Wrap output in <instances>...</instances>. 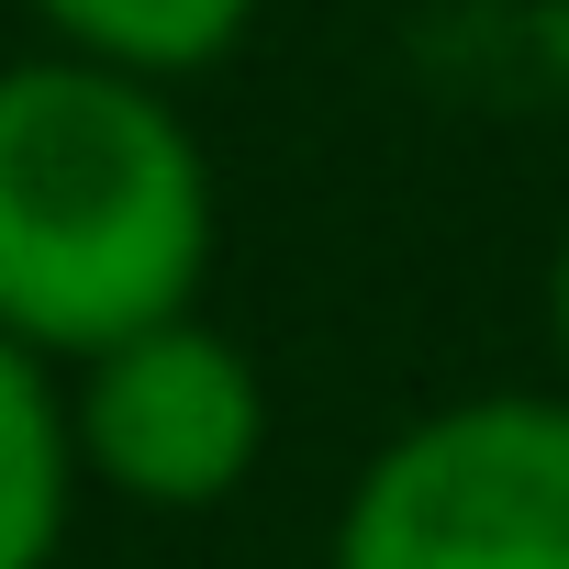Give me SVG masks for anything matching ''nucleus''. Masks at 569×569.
<instances>
[{
  "label": "nucleus",
  "mask_w": 569,
  "mask_h": 569,
  "mask_svg": "<svg viewBox=\"0 0 569 569\" xmlns=\"http://www.w3.org/2000/svg\"><path fill=\"white\" fill-rule=\"evenodd\" d=\"M212 168L168 79L101 57L0 68V336L34 358H101L134 325L201 302Z\"/></svg>",
  "instance_id": "f257e3e1"
},
{
  "label": "nucleus",
  "mask_w": 569,
  "mask_h": 569,
  "mask_svg": "<svg viewBox=\"0 0 569 569\" xmlns=\"http://www.w3.org/2000/svg\"><path fill=\"white\" fill-rule=\"evenodd\" d=\"M325 569H569V391L413 413L347 480Z\"/></svg>",
  "instance_id": "f03ea898"
},
{
  "label": "nucleus",
  "mask_w": 569,
  "mask_h": 569,
  "mask_svg": "<svg viewBox=\"0 0 569 569\" xmlns=\"http://www.w3.org/2000/svg\"><path fill=\"white\" fill-rule=\"evenodd\" d=\"M79 425V469L146 513H212L257 480L268 458V380L234 336H212L201 313L134 325L101 358H79L68 391Z\"/></svg>",
  "instance_id": "7ed1b4c3"
},
{
  "label": "nucleus",
  "mask_w": 569,
  "mask_h": 569,
  "mask_svg": "<svg viewBox=\"0 0 569 569\" xmlns=\"http://www.w3.org/2000/svg\"><path fill=\"white\" fill-rule=\"evenodd\" d=\"M23 336H0V569H46L79 513V425Z\"/></svg>",
  "instance_id": "20e7f679"
},
{
  "label": "nucleus",
  "mask_w": 569,
  "mask_h": 569,
  "mask_svg": "<svg viewBox=\"0 0 569 569\" xmlns=\"http://www.w3.org/2000/svg\"><path fill=\"white\" fill-rule=\"evenodd\" d=\"M23 12L68 57H101V68H134V79H201L246 46L257 0H23Z\"/></svg>",
  "instance_id": "39448f33"
},
{
  "label": "nucleus",
  "mask_w": 569,
  "mask_h": 569,
  "mask_svg": "<svg viewBox=\"0 0 569 569\" xmlns=\"http://www.w3.org/2000/svg\"><path fill=\"white\" fill-rule=\"evenodd\" d=\"M547 336H558V391H569V223H558V257H547Z\"/></svg>",
  "instance_id": "423d86ee"
}]
</instances>
